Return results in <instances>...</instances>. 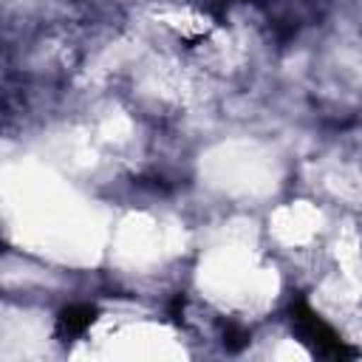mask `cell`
I'll list each match as a JSON object with an SVG mask.
<instances>
[{"mask_svg": "<svg viewBox=\"0 0 362 362\" xmlns=\"http://www.w3.org/2000/svg\"><path fill=\"white\" fill-rule=\"evenodd\" d=\"M96 320V308L93 305H88V303H74V305H68V308H62L59 311V334H65V337H79V334H85L88 328H90V322Z\"/></svg>", "mask_w": 362, "mask_h": 362, "instance_id": "cell-2", "label": "cell"}, {"mask_svg": "<svg viewBox=\"0 0 362 362\" xmlns=\"http://www.w3.org/2000/svg\"><path fill=\"white\" fill-rule=\"evenodd\" d=\"M232 3H238V0H209V8H212L215 17H223V14L229 11Z\"/></svg>", "mask_w": 362, "mask_h": 362, "instance_id": "cell-4", "label": "cell"}, {"mask_svg": "<svg viewBox=\"0 0 362 362\" xmlns=\"http://www.w3.org/2000/svg\"><path fill=\"white\" fill-rule=\"evenodd\" d=\"M291 328H294V334L314 351V354H320V356H325V359H351V356H356V351L351 348V345H345L342 339H339V334L305 303V300H297V303H291Z\"/></svg>", "mask_w": 362, "mask_h": 362, "instance_id": "cell-1", "label": "cell"}, {"mask_svg": "<svg viewBox=\"0 0 362 362\" xmlns=\"http://www.w3.org/2000/svg\"><path fill=\"white\" fill-rule=\"evenodd\" d=\"M246 342H249V331L240 328V325H235V322H229L226 331H223V345H226V351H240Z\"/></svg>", "mask_w": 362, "mask_h": 362, "instance_id": "cell-3", "label": "cell"}]
</instances>
